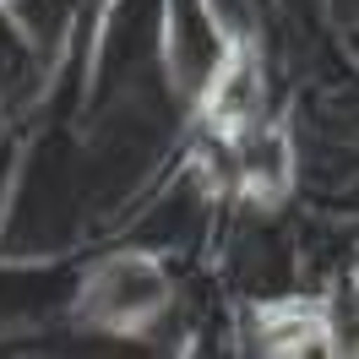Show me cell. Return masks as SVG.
Listing matches in <instances>:
<instances>
[{
    "mask_svg": "<svg viewBox=\"0 0 359 359\" xmlns=\"http://www.w3.org/2000/svg\"><path fill=\"white\" fill-rule=\"evenodd\" d=\"M71 305L82 316V327L109 337H147L175 311V278L163 267V256L147 245H126L98 256L82 283L71 294Z\"/></svg>",
    "mask_w": 359,
    "mask_h": 359,
    "instance_id": "cell-1",
    "label": "cell"
},
{
    "mask_svg": "<svg viewBox=\"0 0 359 359\" xmlns=\"http://www.w3.org/2000/svg\"><path fill=\"white\" fill-rule=\"evenodd\" d=\"M0 6H11V0H0Z\"/></svg>",
    "mask_w": 359,
    "mask_h": 359,
    "instance_id": "cell-2",
    "label": "cell"
}]
</instances>
